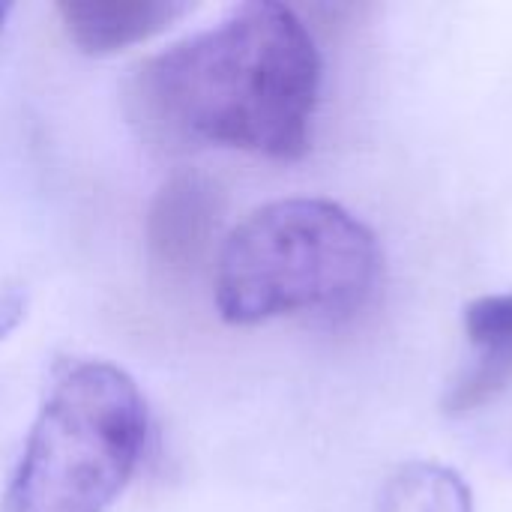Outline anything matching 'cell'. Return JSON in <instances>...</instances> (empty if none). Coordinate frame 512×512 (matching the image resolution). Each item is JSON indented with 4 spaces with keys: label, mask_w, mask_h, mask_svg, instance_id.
Segmentation results:
<instances>
[{
    "label": "cell",
    "mask_w": 512,
    "mask_h": 512,
    "mask_svg": "<svg viewBox=\"0 0 512 512\" xmlns=\"http://www.w3.org/2000/svg\"><path fill=\"white\" fill-rule=\"evenodd\" d=\"M147 432V399L126 369L93 357L63 363L0 512H105L138 471Z\"/></svg>",
    "instance_id": "3"
},
{
    "label": "cell",
    "mask_w": 512,
    "mask_h": 512,
    "mask_svg": "<svg viewBox=\"0 0 512 512\" xmlns=\"http://www.w3.org/2000/svg\"><path fill=\"white\" fill-rule=\"evenodd\" d=\"M24 309H27V297L18 288L0 291V342L21 324Z\"/></svg>",
    "instance_id": "8"
},
{
    "label": "cell",
    "mask_w": 512,
    "mask_h": 512,
    "mask_svg": "<svg viewBox=\"0 0 512 512\" xmlns=\"http://www.w3.org/2000/svg\"><path fill=\"white\" fill-rule=\"evenodd\" d=\"M465 339L471 363L453 381L444 411L471 414L495 399L512 378V291L483 294L465 306Z\"/></svg>",
    "instance_id": "5"
},
{
    "label": "cell",
    "mask_w": 512,
    "mask_h": 512,
    "mask_svg": "<svg viewBox=\"0 0 512 512\" xmlns=\"http://www.w3.org/2000/svg\"><path fill=\"white\" fill-rule=\"evenodd\" d=\"M9 15H12V3H0V33H3V27L9 21Z\"/></svg>",
    "instance_id": "9"
},
{
    "label": "cell",
    "mask_w": 512,
    "mask_h": 512,
    "mask_svg": "<svg viewBox=\"0 0 512 512\" xmlns=\"http://www.w3.org/2000/svg\"><path fill=\"white\" fill-rule=\"evenodd\" d=\"M189 12L180 0H63L57 15L69 42L84 54H117L168 30Z\"/></svg>",
    "instance_id": "6"
},
{
    "label": "cell",
    "mask_w": 512,
    "mask_h": 512,
    "mask_svg": "<svg viewBox=\"0 0 512 512\" xmlns=\"http://www.w3.org/2000/svg\"><path fill=\"white\" fill-rule=\"evenodd\" d=\"M321 51L285 3L252 0L144 60L129 81V111L165 150L231 147L297 162L312 147Z\"/></svg>",
    "instance_id": "1"
},
{
    "label": "cell",
    "mask_w": 512,
    "mask_h": 512,
    "mask_svg": "<svg viewBox=\"0 0 512 512\" xmlns=\"http://www.w3.org/2000/svg\"><path fill=\"white\" fill-rule=\"evenodd\" d=\"M384 285L378 234L327 198H282L252 210L216 252L213 303L225 324L306 315L345 324Z\"/></svg>",
    "instance_id": "2"
},
{
    "label": "cell",
    "mask_w": 512,
    "mask_h": 512,
    "mask_svg": "<svg viewBox=\"0 0 512 512\" xmlns=\"http://www.w3.org/2000/svg\"><path fill=\"white\" fill-rule=\"evenodd\" d=\"M375 512H474V495L447 465L405 462L384 480Z\"/></svg>",
    "instance_id": "7"
},
{
    "label": "cell",
    "mask_w": 512,
    "mask_h": 512,
    "mask_svg": "<svg viewBox=\"0 0 512 512\" xmlns=\"http://www.w3.org/2000/svg\"><path fill=\"white\" fill-rule=\"evenodd\" d=\"M219 216L222 195L204 174L180 171L168 177L144 219L150 261L168 273H189L210 252Z\"/></svg>",
    "instance_id": "4"
}]
</instances>
